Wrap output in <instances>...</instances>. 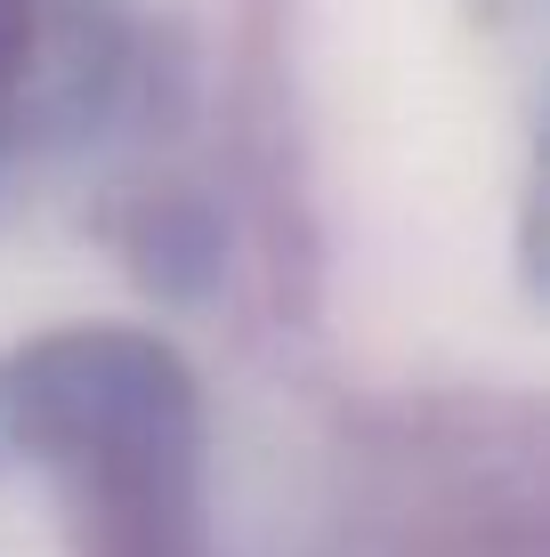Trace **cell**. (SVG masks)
<instances>
[{
	"instance_id": "cell-2",
	"label": "cell",
	"mask_w": 550,
	"mask_h": 557,
	"mask_svg": "<svg viewBox=\"0 0 550 557\" xmlns=\"http://www.w3.org/2000/svg\"><path fill=\"white\" fill-rule=\"evenodd\" d=\"M138 65V0H0V195L49 178L113 122Z\"/></svg>"
},
{
	"instance_id": "cell-1",
	"label": "cell",
	"mask_w": 550,
	"mask_h": 557,
	"mask_svg": "<svg viewBox=\"0 0 550 557\" xmlns=\"http://www.w3.org/2000/svg\"><path fill=\"white\" fill-rule=\"evenodd\" d=\"M0 525H41L49 557H227L195 363L146 323L0 348Z\"/></svg>"
}]
</instances>
